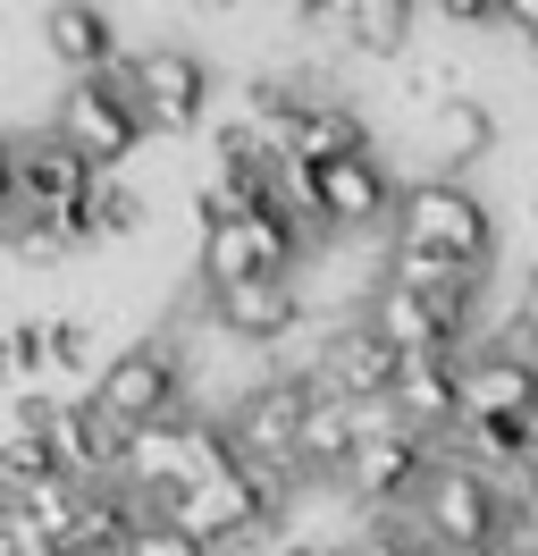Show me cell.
<instances>
[{
  "label": "cell",
  "mask_w": 538,
  "mask_h": 556,
  "mask_svg": "<svg viewBox=\"0 0 538 556\" xmlns=\"http://www.w3.org/2000/svg\"><path fill=\"white\" fill-rule=\"evenodd\" d=\"M362 447V430H354V405L320 388L311 396V421H303V481H345V464Z\"/></svg>",
  "instance_id": "obj_20"
},
{
  "label": "cell",
  "mask_w": 538,
  "mask_h": 556,
  "mask_svg": "<svg viewBox=\"0 0 538 556\" xmlns=\"http://www.w3.org/2000/svg\"><path fill=\"white\" fill-rule=\"evenodd\" d=\"M93 405L118 421L127 439H134V430L177 421V414H185V363H177V346H161V338H152V346H118L93 371Z\"/></svg>",
  "instance_id": "obj_4"
},
{
  "label": "cell",
  "mask_w": 538,
  "mask_h": 556,
  "mask_svg": "<svg viewBox=\"0 0 538 556\" xmlns=\"http://www.w3.org/2000/svg\"><path fill=\"white\" fill-rule=\"evenodd\" d=\"M42 42H51V60L67 68V85H93V76L127 68L118 26H110V9H93V0H60V9H42Z\"/></svg>",
  "instance_id": "obj_13"
},
{
  "label": "cell",
  "mask_w": 538,
  "mask_h": 556,
  "mask_svg": "<svg viewBox=\"0 0 538 556\" xmlns=\"http://www.w3.org/2000/svg\"><path fill=\"white\" fill-rule=\"evenodd\" d=\"M269 515H278V497H269L253 472H228V481H202L185 489L177 506H168V522H185L202 548H235V540H253V531H269Z\"/></svg>",
  "instance_id": "obj_10"
},
{
  "label": "cell",
  "mask_w": 538,
  "mask_h": 556,
  "mask_svg": "<svg viewBox=\"0 0 538 556\" xmlns=\"http://www.w3.org/2000/svg\"><path fill=\"white\" fill-rule=\"evenodd\" d=\"M101 177L110 169H93L60 127H42V136H26L9 152V211L17 219H76L101 194Z\"/></svg>",
  "instance_id": "obj_6"
},
{
  "label": "cell",
  "mask_w": 538,
  "mask_h": 556,
  "mask_svg": "<svg viewBox=\"0 0 538 556\" xmlns=\"http://www.w3.org/2000/svg\"><path fill=\"white\" fill-rule=\"evenodd\" d=\"M530 447H538V405H530Z\"/></svg>",
  "instance_id": "obj_28"
},
{
  "label": "cell",
  "mask_w": 538,
  "mask_h": 556,
  "mask_svg": "<svg viewBox=\"0 0 538 556\" xmlns=\"http://www.w3.org/2000/svg\"><path fill=\"white\" fill-rule=\"evenodd\" d=\"M85 228H93V244H118V237H143V194H134L127 177L110 169L101 177V194L85 203Z\"/></svg>",
  "instance_id": "obj_23"
},
{
  "label": "cell",
  "mask_w": 538,
  "mask_h": 556,
  "mask_svg": "<svg viewBox=\"0 0 538 556\" xmlns=\"http://www.w3.org/2000/svg\"><path fill=\"white\" fill-rule=\"evenodd\" d=\"M497 152V102H479V93H454V102L430 110V169L454 177L471 161H488Z\"/></svg>",
  "instance_id": "obj_18"
},
{
  "label": "cell",
  "mask_w": 538,
  "mask_h": 556,
  "mask_svg": "<svg viewBox=\"0 0 538 556\" xmlns=\"http://www.w3.org/2000/svg\"><path fill=\"white\" fill-rule=\"evenodd\" d=\"M530 60H538V42H530Z\"/></svg>",
  "instance_id": "obj_29"
},
{
  "label": "cell",
  "mask_w": 538,
  "mask_h": 556,
  "mask_svg": "<svg viewBox=\"0 0 538 556\" xmlns=\"http://www.w3.org/2000/svg\"><path fill=\"white\" fill-rule=\"evenodd\" d=\"M286 194L311 211L320 237H370V228H396V177L379 152L362 161H336V169H286Z\"/></svg>",
  "instance_id": "obj_3"
},
{
  "label": "cell",
  "mask_w": 538,
  "mask_h": 556,
  "mask_svg": "<svg viewBox=\"0 0 538 556\" xmlns=\"http://www.w3.org/2000/svg\"><path fill=\"white\" fill-rule=\"evenodd\" d=\"M51 127H60L93 169H118V161H134V143H143V136H161V127H152V110L134 102L127 68H118V76H93V85H67L60 110H51Z\"/></svg>",
  "instance_id": "obj_5"
},
{
  "label": "cell",
  "mask_w": 538,
  "mask_h": 556,
  "mask_svg": "<svg viewBox=\"0 0 538 556\" xmlns=\"http://www.w3.org/2000/svg\"><path fill=\"white\" fill-rule=\"evenodd\" d=\"M51 472H60V447L42 439L34 405H17V414H9V439H0V481H9V497H26V489H42Z\"/></svg>",
  "instance_id": "obj_22"
},
{
  "label": "cell",
  "mask_w": 538,
  "mask_h": 556,
  "mask_svg": "<svg viewBox=\"0 0 538 556\" xmlns=\"http://www.w3.org/2000/svg\"><path fill=\"white\" fill-rule=\"evenodd\" d=\"M127 85H134V102L152 110V127H168V136L202 127V110H210V68H202V51H185V42H152V51H134Z\"/></svg>",
  "instance_id": "obj_9"
},
{
  "label": "cell",
  "mask_w": 538,
  "mask_h": 556,
  "mask_svg": "<svg viewBox=\"0 0 538 556\" xmlns=\"http://www.w3.org/2000/svg\"><path fill=\"white\" fill-rule=\"evenodd\" d=\"M404 380V354L370 329V320H354V329H329L320 338V388H336L345 405H370V396H396Z\"/></svg>",
  "instance_id": "obj_12"
},
{
  "label": "cell",
  "mask_w": 538,
  "mask_h": 556,
  "mask_svg": "<svg viewBox=\"0 0 538 556\" xmlns=\"http://www.w3.org/2000/svg\"><path fill=\"white\" fill-rule=\"evenodd\" d=\"M42 338H51V371H76V363L93 354V329H85V320H42Z\"/></svg>",
  "instance_id": "obj_25"
},
{
  "label": "cell",
  "mask_w": 538,
  "mask_h": 556,
  "mask_svg": "<svg viewBox=\"0 0 538 556\" xmlns=\"http://www.w3.org/2000/svg\"><path fill=\"white\" fill-rule=\"evenodd\" d=\"M0 548H9V556H67L60 540H51L34 515H17V506H0Z\"/></svg>",
  "instance_id": "obj_24"
},
{
  "label": "cell",
  "mask_w": 538,
  "mask_h": 556,
  "mask_svg": "<svg viewBox=\"0 0 538 556\" xmlns=\"http://www.w3.org/2000/svg\"><path fill=\"white\" fill-rule=\"evenodd\" d=\"M362 152H370L362 110L320 93V102L303 110V136H295V161H286V169H336V161H362Z\"/></svg>",
  "instance_id": "obj_19"
},
{
  "label": "cell",
  "mask_w": 538,
  "mask_h": 556,
  "mask_svg": "<svg viewBox=\"0 0 538 556\" xmlns=\"http://www.w3.org/2000/svg\"><path fill=\"white\" fill-rule=\"evenodd\" d=\"M463 405H471V421H530L538 363L513 346H471L463 354Z\"/></svg>",
  "instance_id": "obj_16"
},
{
  "label": "cell",
  "mask_w": 538,
  "mask_h": 556,
  "mask_svg": "<svg viewBox=\"0 0 538 556\" xmlns=\"http://www.w3.org/2000/svg\"><path fill=\"white\" fill-rule=\"evenodd\" d=\"M446 464V447L437 439H421V430H396V439H370V447H354V464H345V497L354 506H370V515H387V506H412L421 489H430V472Z\"/></svg>",
  "instance_id": "obj_7"
},
{
  "label": "cell",
  "mask_w": 538,
  "mask_h": 556,
  "mask_svg": "<svg viewBox=\"0 0 538 556\" xmlns=\"http://www.w3.org/2000/svg\"><path fill=\"white\" fill-rule=\"evenodd\" d=\"M412 26H421L412 0H354V9H345V42H354L362 60H404V51H412Z\"/></svg>",
  "instance_id": "obj_21"
},
{
  "label": "cell",
  "mask_w": 538,
  "mask_h": 556,
  "mask_svg": "<svg viewBox=\"0 0 538 556\" xmlns=\"http://www.w3.org/2000/svg\"><path fill=\"white\" fill-rule=\"evenodd\" d=\"M513 515H522V497L504 481H488L479 464H463V455H446L430 472V489L412 497V531H421L437 556H497Z\"/></svg>",
  "instance_id": "obj_1"
},
{
  "label": "cell",
  "mask_w": 538,
  "mask_h": 556,
  "mask_svg": "<svg viewBox=\"0 0 538 556\" xmlns=\"http://www.w3.org/2000/svg\"><path fill=\"white\" fill-rule=\"evenodd\" d=\"M362 320L404 354V363H430V354H471V313H437V304L404 295V287H387V278L370 287Z\"/></svg>",
  "instance_id": "obj_11"
},
{
  "label": "cell",
  "mask_w": 538,
  "mask_h": 556,
  "mask_svg": "<svg viewBox=\"0 0 538 556\" xmlns=\"http://www.w3.org/2000/svg\"><path fill=\"white\" fill-rule=\"evenodd\" d=\"M396 244L404 253H454V262H488L497 253V211L471 194L463 177H404L396 194Z\"/></svg>",
  "instance_id": "obj_2"
},
{
  "label": "cell",
  "mask_w": 538,
  "mask_h": 556,
  "mask_svg": "<svg viewBox=\"0 0 538 556\" xmlns=\"http://www.w3.org/2000/svg\"><path fill=\"white\" fill-rule=\"evenodd\" d=\"M387 287H404V295H421V304H437V313H479V295H488V262H454V253H404V244H387Z\"/></svg>",
  "instance_id": "obj_17"
},
{
  "label": "cell",
  "mask_w": 538,
  "mask_h": 556,
  "mask_svg": "<svg viewBox=\"0 0 538 556\" xmlns=\"http://www.w3.org/2000/svg\"><path fill=\"white\" fill-rule=\"evenodd\" d=\"M42 363H51V338H42V320H17V329H9V371H17V380H34Z\"/></svg>",
  "instance_id": "obj_26"
},
{
  "label": "cell",
  "mask_w": 538,
  "mask_h": 556,
  "mask_svg": "<svg viewBox=\"0 0 538 556\" xmlns=\"http://www.w3.org/2000/svg\"><path fill=\"white\" fill-rule=\"evenodd\" d=\"M34 421H42V439L60 447V472H76L85 489L127 481V430L101 414L93 396H76V405H34Z\"/></svg>",
  "instance_id": "obj_8"
},
{
  "label": "cell",
  "mask_w": 538,
  "mask_h": 556,
  "mask_svg": "<svg viewBox=\"0 0 538 556\" xmlns=\"http://www.w3.org/2000/svg\"><path fill=\"white\" fill-rule=\"evenodd\" d=\"M210 320L228 329L235 346H286L303 320H311V304H303L295 278H269V287H228V295H210Z\"/></svg>",
  "instance_id": "obj_14"
},
{
  "label": "cell",
  "mask_w": 538,
  "mask_h": 556,
  "mask_svg": "<svg viewBox=\"0 0 538 556\" xmlns=\"http://www.w3.org/2000/svg\"><path fill=\"white\" fill-rule=\"evenodd\" d=\"M396 405L404 421L421 430V439H437V447H454L463 439V354H430V363H404V380H396Z\"/></svg>",
  "instance_id": "obj_15"
},
{
  "label": "cell",
  "mask_w": 538,
  "mask_h": 556,
  "mask_svg": "<svg viewBox=\"0 0 538 556\" xmlns=\"http://www.w3.org/2000/svg\"><path fill=\"white\" fill-rule=\"evenodd\" d=\"M345 556H437V548L421 540V531H412V522H404V531H396V522H379L362 548H345Z\"/></svg>",
  "instance_id": "obj_27"
}]
</instances>
